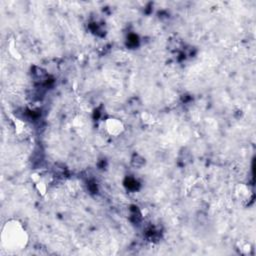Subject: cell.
I'll use <instances>...</instances> for the list:
<instances>
[{
  "label": "cell",
  "mask_w": 256,
  "mask_h": 256,
  "mask_svg": "<svg viewBox=\"0 0 256 256\" xmlns=\"http://www.w3.org/2000/svg\"><path fill=\"white\" fill-rule=\"evenodd\" d=\"M3 243L12 249L21 248L25 246L26 234L21 226L14 223L13 225L8 224L3 231Z\"/></svg>",
  "instance_id": "1"
}]
</instances>
